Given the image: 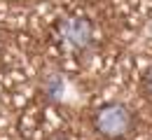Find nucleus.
I'll return each instance as SVG.
<instances>
[{"mask_svg":"<svg viewBox=\"0 0 152 140\" xmlns=\"http://www.w3.org/2000/svg\"><path fill=\"white\" fill-rule=\"evenodd\" d=\"M58 35L66 47L82 52L94 42V26L82 17H68L58 23Z\"/></svg>","mask_w":152,"mask_h":140,"instance_id":"2","label":"nucleus"},{"mask_svg":"<svg viewBox=\"0 0 152 140\" xmlns=\"http://www.w3.org/2000/svg\"><path fill=\"white\" fill-rule=\"evenodd\" d=\"M143 86H145V94L152 98V68L148 70V75H145V80H143Z\"/></svg>","mask_w":152,"mask_h":140,"instance_id":"3","label":"nucleus"},{"mask_svg":"<svg viewBox=\"0 0 152 140\" xmlns=\"http://www.w3.org/2000/svg\"><path fill=\"white\" fill-rule=\"evenodd\" d=\"M94 128L105 140H122L133 131V115L119 103H108L94 115Z\"/></svg>","mask_w":152,"mask_h":140,"instance_id":"1","label":"nucleus"}]
</instances>
